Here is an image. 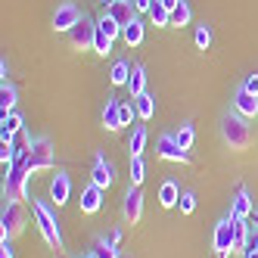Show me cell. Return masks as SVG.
Segmentation results:
<instances>
[{
  "label": "cell",
  "instance_id": "obj_28",
  "mask_svg": "<svg viewBox=\"0 0 258 258\" xmlns=\"http://www.w3.org/2000/svg\"><path fill=\"white\" fill-rule=\"evenodd\" d=\"M187 22H190V7H187V4H183V0H180V4H177V7L171 10V25L183 28Z\"/></svg>",
  "mask_w": 258,
  "mask_h": 258
},
{
  "label": "cell",
  "instance_id": "obj_14",
  "mask_svg": "<svg viewBox=\"0 0 258 258\" xmlns=\"http://www.w3.org/2000/svg\"><path fill=\"white\" fill-rule=\"evenodd\" d=\"M233 109H236V112L243 115V118H255V115H258V97H252L249 90L239 87V90H236V97H233Z\"/></svg>",
  "mask_w": 258,
  "mask_h": 258
},
{
  "label": "cell",
  "instance_id": "obj_34",
  "mask_svg": "<svg viewBox=\"0 0 258 258\" xmlns=\"http://www.w3.org/2000/svg\"><path fill=\"white\" fill-rule=\"evenodd\" d=\"M243 90H249L252 97H258V75H249V78L243 81Z\"/></svg>",
  "mask_w": 258,
  "mask_h": 258
},
{
  "label": "cell",
  "instance_id": "obj_21",
  "mask_svg": "<svg viewBox=\"0 0 258 258\" xmlns=\"http://www.w3.org/2000/svg\"><path fill=\"white\" fill-rule=\"evenodd\" d=\"M134 109H137V118L150 121V118L156 115V97H153V94H140V97H134Z\"/></svg>",
  "mask_w": 258,
  "mask_h": 258
},
{
  "label": "cell",
  "instance_id": "obj_39",
  "mask_svg": "<svg viewBox=\"0 0 258 258\" xmlns=\"http://www.w3.org/2000/svg\"><path fill=\"white\" fill-rule=\"evenodd\" d=\"M243 258H258V252H255V249H246V252H243Z\"/></svg>",
  "mask_w": 258,
  "mask_h": 258
},
{
  "label": "cell",
  "instance_id": "obj_9",
  "mask_svg": "<svg viewBox=\"0 0 258 258\" xmlns=\"http://www.w3.org/2000/svg\"><path fill=\"white\" fill-rule=\"evenodd\" d=\"M121 212L127 218V224H137V221L143 218V193H140V187H127Z\"/></svg>",
  "mask_w": 258,
  "mask_h": 258
},
{
  "label": "cell",
  "instance_id": "obj_19",
  "mask_svg": "<svg viewBox=\"0 0 258 258\" xmlns=\"http://www.w3.org/2000/svg\"><path fill=\"white\" fill-rule=\"evenodd\" d=\"M124 87L131 90V97L146 94V69H143V66H131V78H127Z\"/></svg>",
  "mask_w": 258,
  "mask_h": 258
},
{
  "label": "cell",
  "instance_id": "obj_26",
  "mask_svg": "<svg viewBox=\"0 0 258 258\" xmlns=\"http://www.w3.org/2000/svg\"><path fill=\"white\" fill-rule=\"evenodd\" d=\"M127 78H131V66H127L124 59H118L112 66V72H109V81H112L115 87H121V84H127Z\"/></svg>",
  "mask_w": 258,
  "mask_h": 258
},
{
  "label": "cell",
  "instance_id": "obj_31",
  "mask_svg": "<svg viewBox=\"0 0 258 258\" xmlns=\"http://www.w3.org/2000/svg\"><path fill=\"white\" fill-rule=\"evenodd\" d=\"M196 47L199 50H209L212 47V31H209V25H199L196 28Z\"/></svg>",
  "mask_w": 258,
  "mask_h": 258
},
{
  "label": "cell",
  "instance_id": "obj_18",
  "mask_svg": "<svg viewBox=\"0 0 258 258\" xmlns=\"http://www.w3.org/2000/svg\"><path fill=\"white\" fill-rule=\"evenodd\" d=\"M177 199H180L177 183H174V180H165L162 187H159V206H162V209H174Z\"/></svg>",
  "mask_w": 258,
  "mask_h": 258
},
{
  "label": "cell",
  "instance_id": "obj_8",
  "mask_svg": "<svg viewBox=\"0 0 258 258\" xmlns=\"http://www.w3.org/2000/svg\"><path fill=\"white\" fill-rule=\"evenodd\" d=\"M22 224H25V218H22L19 202L10 199L7 209H4V215H0V230H4V236H16V233L22 230Z\"/></svg>",
  "mask_w": 258,
  "mask_h": 258
},
{
  "label": "cell",
  "instance_id": "obj_36",
  "mask_svg": "<svg viewBox=\"0 0 258 258\" xmlns=\"http://www.w3.org/2000/svg\"><path fill=\"white\" fill-rule=\"evenodd\" d=\"M156 4V0H134V7H137V13H150V7Z\"/></svg>",
  "mask_w": 258,
  "mask_h": 258
},
{
  "label": "cell",
  "instance_id": "obj_33",
  "mask_svg": "<svg viewBox=\"0 0 258 258\" xmlns=\"http://www.w3.org/2000/svg\"><path fill=\"white\" fill-rule=\"evenodd\" d=\"M134 115H137L134 103H121V127H124V124H131V121H134Z\"/></svg>",
  "mask_w": 258,
  "mask_h": 258
},
{
  "label": "cell",
  "instance_id": "obj_22",
  "mask_svg": "<svg viewBox=\"0 0 258 258\" xmlns=\"http://www.w3.org/2000/svg\"><path fill=\"white\" fill-rule=\"evenodd\" d=\"M143 150H146V127L143 124H137L134 131H131V140H127V156H143Z\"/></svg>",
  "mask_w": 258,
  "mask_h": 258
},
{
  "label": "cell",
  "instance_id": "obj_29",
  "mask_svg": "<svg viewBox=\"0 0 258 258\" xmlns=\"http://www.w3.org/2000/svg\"><path fill=\"white\" fill-rule=\"evenodd\" d=\"M94 50L100 56H109V53H112V38H109L106 31H100V28H97V38H94Z\"/></svg>",
  "mask_w": 258,
  "mask_h": 258
},
{
  "label": "cell",
  "instance_id": "obj_23",
  "mask_svg": "<svg viewBox=\"0 0 258 258\" xmlns=\"http://www.w3.org/2000/svg\"><path fill=\"white\" fill-rule=\"evenodd\" d=\"M121 38H124L127 47H140V44H143V22L134 19L131 25H124V28H121Z\"/></svg>",
  "mask_w": 258,
  "mask_h": 258
},
{
  "label": "cell",
  "instance_id": "obj_1",
  "mask_svg": "<svg viewBox=\"0 0 258 258\" xmlns=\"http://www.w3.org/2000/svg\"><path fill=\"white\" fill-rule=\"evenodd\" d=\"M28 202H31L34 224H38L41 236L47 239V246H50V249H62V233H59V224H56V215H53L41 199H34V196H28Z\"/></svg>",
  "mask_w": 258,
  "mask_h": 258
},
{
  "label": "cell",
  "instance_id": "obj_20",
  "mask_svg": "<svg viewBox=\"0 0 258 258\" xmlns=\"http://www.w3.org/2000/svg\"><path fill=\"white\" fill-rule=\"evenodd\" d=\"M249 239H252V230L246 227V221H236L233 218V252H246L249 249Z\"/></svg>",
  "mask_w": 258,
  "mask_h": 258
},
{
  "label": "cell",
  "instance_id": "obj_10",
  "mask_svg": "<svg viewBox=\"0 0 258 258\" xmlns=\"http://www.w3.org/2000/svg\"><path fill=\"white\" fill-rule=\"evenodd\" d=\"M106 13L112 16V19L124 28V25H131L137 19V7H134V0H115V4H109Z\"/></svg>",
  "mask_w": 258,
  "mask_h": 258
},
{
  "label": "cell",
  "instance_id": "obj_25",
  "mask_svg": "<svg viewBox=\"0 0 258 258\" xmlns=\"http://www.w3.org/2000/svg\"><path fill=\"white\" fill-rule=\"evenodd\" d=\"M150 19H153V25H162V28H168V25H171V10L165 7V4H159V0H156V4L150 7Z\"/></svg>",
  "mask_w": 258,
  "mask_h": 258
},
{
  "label": "cell",
  "instance_id": "obj_27",
  "mask_svg": "<svg viewBox=\"0 0 258 258\" xmlns=\"http://www.w3.org/2000/svg\"><path fill=\"white\" fill-rule=\"evenodd\" d=\"M143 177H146V162L140 156H134L131 159V187H140Z\"/></svg>",
  "mask_w": 258,
  "mask_h": 258
},
{
  "label": "cell",
  "instance_id": "obj_38",
  "mask_svg": "<svg viewBox=\"0 0 258 258\" xmlns=\"http://www.w3.org/2000/svg\"><path fill=\"white\" fill-rule=\"evenodd\" d=\"M159 4H165V7H168V10H174V7L180 4V0H159Z\"/></svg>",
  "mask_w": 258,
  "mask_h": 258
},
{
  "label": "cell",
  "instance_id": "obj_37",
  "mask_svg": "<svg viewBox=\"0 0 258 258\" xmlns=\"http://www.w3.org/2000/svg\"><path fill=\"white\" fill-rule=\"evenodd\" d=\"M7 75H10V66H7V59H4V62H0V78L7 81Z\"/></svg>",
  "mask_w": 258,
  "mask_h": 258
},
{
  "label": "cell",
  "instance_id": "obj_41",
  "mask_svg": "<svg viewBox=\"0 0 258 258\" xmlns=\"http://www.w3.org/2000/svg\"><path fill=\"white\" fill-rule=\"evenodd\" d=\"M100 4H103V7H109V4H115V0H100Z\"/></svg>",
  "mask_w": 258,
  "mask_h": 258
},
{
  "label": "cell",
  "instance_id": "obj_3",
  "mask_svg": "<svg viewBox=\"0 0 258 258\" xmlns=\"http://www.w3.org/2000/svg\"><path fill=\"white\" fill-rule=\"evenodd\" d=\"M25 168H28V174L31 171H44V168H53V146H50V140H34L31 143V153H28V159H25Z\"/></svg>",
  "mask_w": 258,
  "mask_h": 258
},
{
  "label": "cell",
  "instance_id": "obj_13",
  "mask_svg": "<svg viewBox=\"0 0 258 258\" xmlns=\"http://www.w3.org/2000/svg\"><path fill=\"white\" fill-rule=\"evenodd\" d=\"M103 206V190L97 187V183H87V187L81 190V212L84 215H97Z\"/></svg>",
  "mask_w": 258,
  "mask_h": 258
},
{
  "label": "cell",
  "instance_id": "obj_7",
  "mask_svg": "<svg viewBox=\"0 0 258 258\" xmlns=\"http://www.w3.org/2000/svg\"><path fill=\"white\" fill-rule=\"evenodd\" d=\"M81 19H84V13H81L75 4H62V7H56V13H53V28L69 34V31L75 28Z\"/></svg>",
  "mask_w": 258,
  "mask_h": 258
},
{
  "label": "cell",
  "instance_id": "obj_35",
  "mask_svg": "<svg viewBox=\"0 0 258 258\" xmlns=\"http://www.w3.org/2000/svg\"><path fill=\"white\" fill-rule=\"evenodd\" d=\"M0 258H13V243H10V236L0 239Z\"/></svg>",
  "mask_w": 258,
  "mask_h": 258
},
{
  "label": "cell",
  "instance_id": "obj_4",
  "mask_svg": "<svg viewBox=\"0 0 258 258\" xmlns=\"http://www.w3.org/2000/svg\"><path fill=\"white\" fill-rule=\"evenodd\" d=\"M212 249L218 252V258H227L233 252V218H224V221H218V224H215Z\"/></svg>",
  "mask_w": 258,
  "mask_h": 258
},
{
  "label": "cell",
  "instance_id": "obj_17",
  "mask_svg": "<svg viewBox=\"0 0 258 258\" xmlns=\"http://www.w3.org/2000/svg\"><path fill=\"white\" fill-rule=\"evenodd\" d=\"M103 124H106V131H118V127H121V103H118L115 97H109V100H106Z\"/></svg>",
  "mask_w": 258,
  "mask_h": 258
},
{
  "label": "cell",
  "instance_id": "obj_40",
  "mask_svg": "<svg viewBox=\"0 0 258 258\" xmlns=\"http://www.w3.org/2000/svg\"><path fill=\"white\" fill-rule=\"evenodd\" d=\"M252 218H255V230H258V209H255V212H252Z\"/></svg>",
  "mask_w": 258,
  "mask_h": 258
},
{
  "label": "cell",
  "instance_id": "obj_6",
  "mask_svg": "<svg viewBox=\"0 0 258 258\" xmlns=\"http://www.w3.org/2000/svg\"><path fill=\"white\" fill-rule=\"evenodd\" d=\"M94 38H97V22L87 19V16L69 31V44L75 50H90V47H94Z\"/></svg>",
  "mask_w": 258,
  "mask_h": 258
},
{
  "label": "cell",
  "instance_id": "obj_5",
  "mask_svg": "<svg viewBox=\"0 0 258 258\" xmlns=\"http://www.w3.org/2000/svg\"><path fill=\"white\" fill-rule=\"evenodd\" d=\"M156 153H159V159L174 162V165H187V162H190V153L174 140V134H162L159 143H156Z\"/></svg>",
  "mask_w": 258,
  "mask_h": 258
},
{
  "label": "cell",
  "instance_id": "obj_24",
  "mask_svg": "<svg viewBox=\"0 0 258 258\" xmlns=\"http://www.w3.org/2000/svg\"><path fill=\"white\" fill-rule=\"evenodd\" d=\"M13 106H16V87L10 81H4V87H0V118L10 115Z\"/></svg>",
  "mask_w": 258,
  "mask_h": 258
},
{
  "label": "cell",
  "instance_id": "obj_15",
  "mask_svg": "<svg viewBox=\"0 0 258 258\" xmlns=\"http://www.w3.org/2000/svg\"><path fill=\"white\" fill-rule=\"evenodd\" d=\"M252 212H255V206H252V199H249V190H246V187H239L236 196H233V206H230V218L246 221Z\"/></svg>",
  "mask_w": 258,
  "mask_h": 258
},
{
  "label": "cell",
  "instance_id": "obj_30",
  "mask_svg": "<svg viewBox=\"0 0 258 258\" xmlns=\"http://www.w3.org/2000/svg\"><path fill=\"white\" fill-rule=\"evenodd\" d=\"M174 140L183 146V150H190V146H193V140H196V131H193L190 124H180V131L174 134Z\"/></svg>",
  "mask_w": 258,
  "mask_h": 258
},
{
  "label": "cell",
  "instance_id": "obj_16",
  "mask_svg": "<svg viewBox=\"0 0 258 258\" xmlns=\"http://www.w3.org/2000/svg\"><path fill=\"white\" fill-rule=\"evenodd\" d=\"M19 131H22V115L19 112H10V115L0 118V140L4 143H13Z\"/></svg>",
  "mask_w": 258,
  "mask_h": 258
},
{
  "label": "cell",
  "instance_id": "obj_32",
  "mask_svg": "<svg viewBox=\"0 0 258 258\" xmlns=\"http://www.w3.org/2000/svg\"><path fill=\"white\" fill-rule=\"evenodd\" d=\"M177 206H180V212H183V215H193V209H196V196H193L190 190H187V193H180Z\"/></svg>",
  "mask_w": 258,
  "mask_h": 258
},
{
  "label": "cell",
  "instance_id": "obj_42",
  "mask_svg": "<svg viewBox=\"0 0 258 258\" xmlns=\"http://www.w3.org/2000/svg\"><path fill=\"white\" fill-rule=\"evenodd\" d=\"M90 258H97V255H90Z\"/></svg>",
  "mask_w": 258,
  "mask_h": 258
},
{
  "label": "cell",
  "instance_id": "obj_12",
  "mask_svg": "<svg viewBox=\"0 0 258 258\" xmlns=\"http://www.w3.org/2000/svg\"><path fill=\"white\" fill-rule=\"evenodd\" d=\"M115 180V171H112V165L106 162V156H97L94 159V171H90V183H97L100 190H106L109 183Z\"/></svg>",
  "mask_w": 258,
  "mask_h": 258
},
{
  "label": "cell",
  "instance_id": "obj_2",
  "mask_svg": "<svg viewBox=\"0 0 258 258\" xmlns=\"http://www.w3.org/2000/svg\"><path fill=\"white\" fill-rule=\"evenodd\" d=\"M221 137H224V143L230 146V150H246L249 140H252V131H249L246 118L239 112H233V115L221 118Z\"/></svg>",
  "mask_w": 258,
  "mask_h": 258
},
{
  "label": "cell",
  "instance_id": "obj_11",
  "mask_svg": "<svg viewBox=\"0 0 258 258\" xmlns=\"http://www.w3.org/2000/svg\"><path fill=\"white\" fill-rule=\"evenodd\" d=\"M69 193H72V180L66 171H56L50 180V199H53V206H66L69 202Z\"/></svg>",
  "mask_w": 258,
  "mask_h": 258
}]
</instances>
